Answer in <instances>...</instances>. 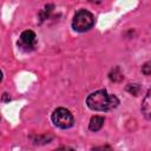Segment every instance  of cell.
<instances>
[{"label": "cell", "mask_w": 151, "mask_h": 151, "mask_svg": "<svg viewBox=\"0 0 151 151\" xmlns=\"http://www.w3.org/2000/svg\"><path fill=\"white\" fill-rule=\"evenodd\" d=\"M86 104L91 110L94 111H109L114 109L119 104V100L116 96L109 94L105 90H99L87 97Z\"/></svg>", "instance_id": "obj_1"}, {"label": "cell", "mask_w": 151, "mask_h": 151, "mask_svg": "<svg viewBox=\"0 0 151 151\" xmlns=\"http://www.w3.org/2000/svg\"><path fill=\"white\" fill-rule=\"evenodd\" d=\"M93 22H94L93 15L88 11L80 9L76 13L72 26L77 32H86L93 26Z\"/></svg>", "instance_id": "obj_2"}, {"label": "cell", "mask_w": 151, "mask_h": 151, "mask_svg": "<svg viewBox=\"0 0 151 151\" xmlns=\"http://www.w3.org/2000/svg\"><path fill=\"white\" fill-rule=\"evenodd\" d=\"M52 122L60 129H68L73 125V116L68 110L59 107L52 113Z\"/></svg>", "instance_id": "obj_3"}, {"label": "cell", "mask_w": 151, "mask_h": 151, "mask_svg": "<svg viewBox=\"0 0 151 151\" xmlns=\"http://www.w3.org/2000/svg\"><path fill=\"white\" fill-rule=\"evenodd\" d=\"M35 41H37V35L33 31L27 29L24 31L20 35V39L18 41V45L20 48L25 50V51H29L35 46Z\"/></svg>", "instance_id": "obj_4"}, {"label": "cell", "mask_w": 151, "mask_h": 151, "mask_svg": "<svg viewBox=\"0 0 151 151\" xmlns=\"http://www.w3.org/2000/svg\"><path fill=\"white\" fill-rule=\"evenodd\" d=\"M142 112L145 118L151 119V88L147 91V93L142 103Z\"/></svg>", "instance_id": "obj_5"}, {"label": "cell", "mask_w": 151, "mask_h": 151, "mask_svg": "<svg viewBox=\"0 0 151 151\" xmlns=\"http://www.w3.org/2000/svg\"><path fill=\"white\" fill-rule=\"evenodd\" d=\"M103 125H104V118L100 117V116H94V117L91 118L88 127H90L91 131H94L96 132V131L100 130Z\"/></svg>", "instance_id": "obj_6"}, {"label": "cell", "mask_w": 151, "mask_h": 151, "mask_svg": "<svg viewBox=\"0 0 151 151\" xmlns=\"http://www.w3.org/2000/svg\"><path fill=\"white\" fill-rule=\"evenodd\" d=\"M126 90H127L129 92H131L133 96H137V94L139 93V90H140V87H139L137 84H130V85L126 87Z\"/></svg>", "instance_id": "obj_7"}, {"label": "cell", "mask_w": 151, "mask_h": 151, "mask_svg": "<svg viewBox=\"0 0 151 151\" xmlns=\"http://www.w3.org/2000/svg\"><path fill=\"white\" fill-rule=\"evenodd\" d=\"M142 71H143V73H144V74H146V76L151 74V60H150V61H147V63H145V64L143 65Z\"/></svg>", "instance_id": "obj_8"}, {"label": "cell", "mask_w": 151, "mask_h": 151, "mask_svg": "<svg viewBox=\"0 0 151 151\" xmlns=\"http://www.w3.org/2000/svg\"><path fill=\"white\" fill-rule=\"evenodd\" d=\"M91 151H113V150H112V147L109 146V145H101V146H96V147H93Z\"/></svg>", "instance_id": "obj_9"}, {"label": "cell", "mask_w": 151, "mask_h": 151, "mask_svg": "<svg viewBox=\"0 0 151 151\" xmlns=\"http://www.w3.org/2000/svg\"><path fill=\"white\" fill-rule=\"evenodd\" d=\"M54 151H76V150L72 149V147H70V146H60V147L55 149Z\"/></svg>", "instance_id": "obj_10"}]
</instances>
